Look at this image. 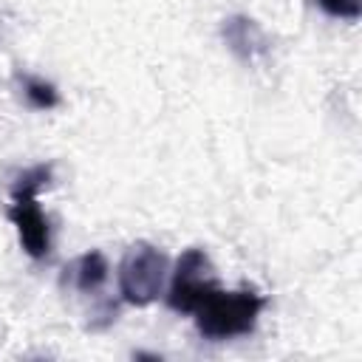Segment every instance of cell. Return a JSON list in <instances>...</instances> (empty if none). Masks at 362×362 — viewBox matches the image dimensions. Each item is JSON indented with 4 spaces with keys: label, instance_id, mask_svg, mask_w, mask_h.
<instances>
[{
    "label": "cell",
    "instance_id": "cell-6",
    "mask_svg": "<svg viewBox=\"0 0 362 362\" xmlns=\"http://www.w3.org/2000/svg\"><path fill=\"white\" fill-rule=\"evenodd\" d=\"M107 272H110V266H107L102 252H85L71 266H65V277L62 280L71 283L82 294H93V291H99L105 286Z\"/></svg>",
    "mask_w": 362,
    "mask_h": 362
},
{
    "label": "cell",
    "instance_id": "cell-9",
    "mask_svg": "<svg viewBox=\"0 0 362 362\" xmlns=\"http://www.w3.org/2000/svg\"><path fill=\"white\" fill-rule=\"evenodd\" d=\"M317 3L325 14L339 20H359L362 14V0H317Z\"/></svg>",
    "mask_w": 362,
    "mask_h": 362
},
{
    "label": "cell",
    "instance_id": "cell-8",
    "mask_svg": "<svg viewBox=\"0 0 362 362\" xmlns=\"http://www.w3.org/2000/svg\"><path fill=\"white\" fill-rule=\"evenodd\" d=\"M23 93H25L28 105L37 107V110H48V107H54L59 102L57 88L51 82H45V79H37V76H23Z\"/></svg>",
    "mask_w": 362,
    "mask_h": 362
},
{
    "label": "cell",
    "instance_id": "cell-4",
    "mask_svg": "<svg viewBox=\"0 0 362 362\" xmlns=\"http://www.w3.org/2000/svg\"><path fill=\"white\" fill-rule=\"evenodd\" d=\"M6 215L17 226L20 246L25 249V255L34 260H42L51 252V223H48L42 206L37 204V198L34 195L11 198V206Z\"/></svg>",
    "mask_w": 362,
    "mask_h": 362
},
{
    "label": "cell",
    "instance_id": "cell-3",
    "mask_svg": "<svg viewBox=\"0 0 362 362\" xmlns=\"http://www.w3.org/2000/svg\"><path fill=\"white\" fill-rule=\"evenodd\" d=\"M218 288V277L212 260L204 249H184L170 272L167 305L178 314H192L212 291Z\"/></svg>",
    "mask_w": 362,
    "mask_h": 362
},
{
    "label": "cell",
    "instance_id": "cell-5",
    "mask_svg": "<svg viewBox=\"0 0 362 362\" xmlns=\"http://www.w3.org/2000/svg\"><path fill=\"white\" fill-rule=\"evenodd\" d=\"M221 34H223L229 51H232L235 57H240L243 62L257 59V57L266 54V48H269V40H266L263 28H260L252 17H246V14H235V17L223 20Z\"/></svg>",
    "mask_w": 362,
    "mask_h": 362
},
{
    "label": "cell",
    "instance_id": "cell-1",
    "mask_svg": "<svg viewBox=\"0 0 362 362\" xmlns=\"http://www.w3.org/2000/svg\"><path fill=\"white\" fill-rule=\"evenodd\" d=\"M266 308V297L255 288L240 291H223L221 286L192 311L195 328L206 339H235L255 331L260 311Z\"/></svg>",
    "mask_w": 362,
    "mask_h": 362
},
{
    "label": "cell",
    "instance_id": "cell-2",
    "mask_svg": "<svg viewBox=\"0 0 362 362\" xmlns=\"http://www.w3.org/2000/svg\"><path fill=\"white\" fill-rule=\"evenodd\" d=\"M170 260L150 243H133L119 263V294L130 305H150L164 291Z\"/></svg>",
    "mask_w": 362,
    "mask_h": 362
},
{
    "label": "cell",
    "instance_id": "cell-7",
    "mask_svg": "<svg viewBox=\"0 0 362 362\" xmlns=\"http://www.w3.org/2000/svg\"><path fill=\"white\" fill-rule=\"evenodd\" d=\"M51 175H54V164H34V167L23 170L11 184V198H20V195L37 198L51 184Z\"/></svg>",
    "mask_w": 362,
    "mask_h": 362
}]
</instances>
